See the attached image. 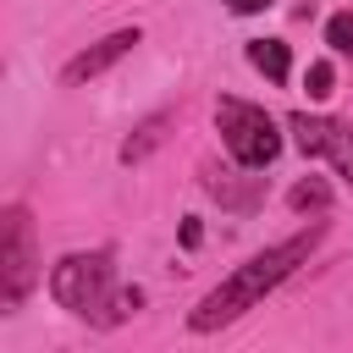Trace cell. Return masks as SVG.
I'll return each instance as SVG.
<instances>
[{"label":"cell","mask_w":353,"mask_h":353,"mask_svg":"<svg viewBox=\"0 0 353 353\" xmlns=\"http://www.w3.org/2000/svg\"><path fill=\"white\" fill-rule=\"evenodd\" d=\"M325 44H331L336 55H347V61H353V11H336V17L325 22Z\"/></svg>","instance_id":"cell-9"},{"label":"cell","mask_w":353,"mask_h":353,"mask_svg":"<svg viewBox=\"0 0 353 353\" xmlns=\"http://www.w3.org/2000/svg\"><path fill=\"white\" fill-rule=\"evenodd\" d=\"M287 204H292V210H325V204H331V188L309 176V182H298V188L287 193Z\"/></svg>","instance_id":"cell-8"},{"label":"cell","mask_w":353,"mask_h":353,"mask_svg":"<svg viewBox=\"0 0 353 353\" xmlns=\"http://www.w3.org/2000/svg\"><path fill=\"white\" fill-rule=\"evenodd\" d=\"M226 6H232V11H237V17H254V11H270V6H276V0H226Z\"/></svg>","instance_id":"cell-11"},{"label":"cell","mask_w":353,"mask_h":353,"mask_svg":"<svg viewBox=\"0 0 353 353\" xmlns=\"http://www.w3.org/2000/svg\"><path fill=\"white\" fill-rule=\"evenodd\" d=\"M325 237V226H309V232H298V237H287V243H270L265 254H254L248 265H237L215 292H204L199 298V309L188 314V325L193 331H221V325H232L237 314H248L265 292H276L292 270H298V259H309V248Z\"/></svg>","instance_id":"cell-1"},{"label":"cell","mask_w":353,"mask_h":353,"mask_svg":"<svg viewBox=\"0 0 353 353\" xmlns=\"http://www.w3.org/2000/svg\"><path fill=\"white\" fill-rule=\"evenodd\" d=\"M33 281H39V265H33V221H28L22 204H6V221H0V303L17 309Z\"/></svg>","instance_id":"cell-4"},{"label":"cell","mask_w":353,"mask_h":353,"mask_svg":"<svg viewBox=\"0 0 353 353\" xmlns=\"http://www.w3.org/2000/svg\"><path fill=\"white\" fill-rule=\"evenodd\" d=\"M248 61H254V72H265L270 83H287V72H292V55H287L281 39H248Z\"/></svg>","instance_id":"cell-7"},{"label":"cell","mask_w":353,"mask_h":353,"mask_svg":"<svg viewBox=\"0 0 353 353\" xmlns=\"http://www.w3.org/2000/svg\"><path fill=\"white\" fill-rule=\"evenodd\" d=\"M199 237H204V226L188 215V221H182V243H188V248H199Z\"/></svg>","instance_id":"cell-12"},{"label":"cell","mask_w":353,"mask_h":353,"mask_svg":"<svg viewBox=\"0 0 353 353\" xmlns=\"http://www.w3.org/2000/svg\"><path fill=\"white\" fill-rule=\"evenodd\" d=\"M50 298L83 320H99L110 325V303H116V265L105 248L94 254H66L55 270H50Z\"/></svg>","instance_id":"cell-2"},{"label":"cell","mask_w":353,"mask_h":353,"mask_svg":"<svg viewBox=\"0 0 353 353\" xmlns=\"http://www.w3.org/2000/svg\"><path fill=\"white\" fill-rule=\"evenodd\" d=\"M287 132L303 154H325L347 182H353V127L342 121H325V116H309V110H292L287 116Z\"/></svg>","instance_id":"cell-5"},{"label":"cell","mask_w":353,"mask_h":353,"mask_svg":"<svg viewBox=\"0 0 353 353\" xmlns=\"http://www.w3.org/2000/svg\"><path fill=\"white\" fill-rule=\"evenodd\" d=\"M331 83H336V77H331V66H325V61H314V66L303 72V88H309V99H325V94H331Z\"/></svg>","instance_id":"cell-10"},{"label":"cell","mask_w":353,"mask_h":353,"mask_svg":"<svg viewBox=\"0 0 353 353\" xmlns=\"http://www.w3.org/2000/svg\"><path fill=\"white\" fill-rule=\"evenodd\" d=\"M215 127H221L226 154H232L243 171H265V165L281 154L276 121H270L259 105H248V99H221V105H215Z\"/></svg>","instance_id":"cell-3"},{"label":"cell","mask_w":353,"mask_h":353,"mask_svg":"<svg viewBox=\"0 0 353 353\" xmlns=\"http://www.w3.org/2000/svg\"><path fill=\"white\" fill-rule=\"evenodd\" d=\"M138 44V28H121V33H110V39H99L94 50H83V55H72L66 61V72H61V83L66 88H77V83H88V77H99V72H110L127 50Z\"/></svg>","instance_id":"cell-6"}]
</instances>
